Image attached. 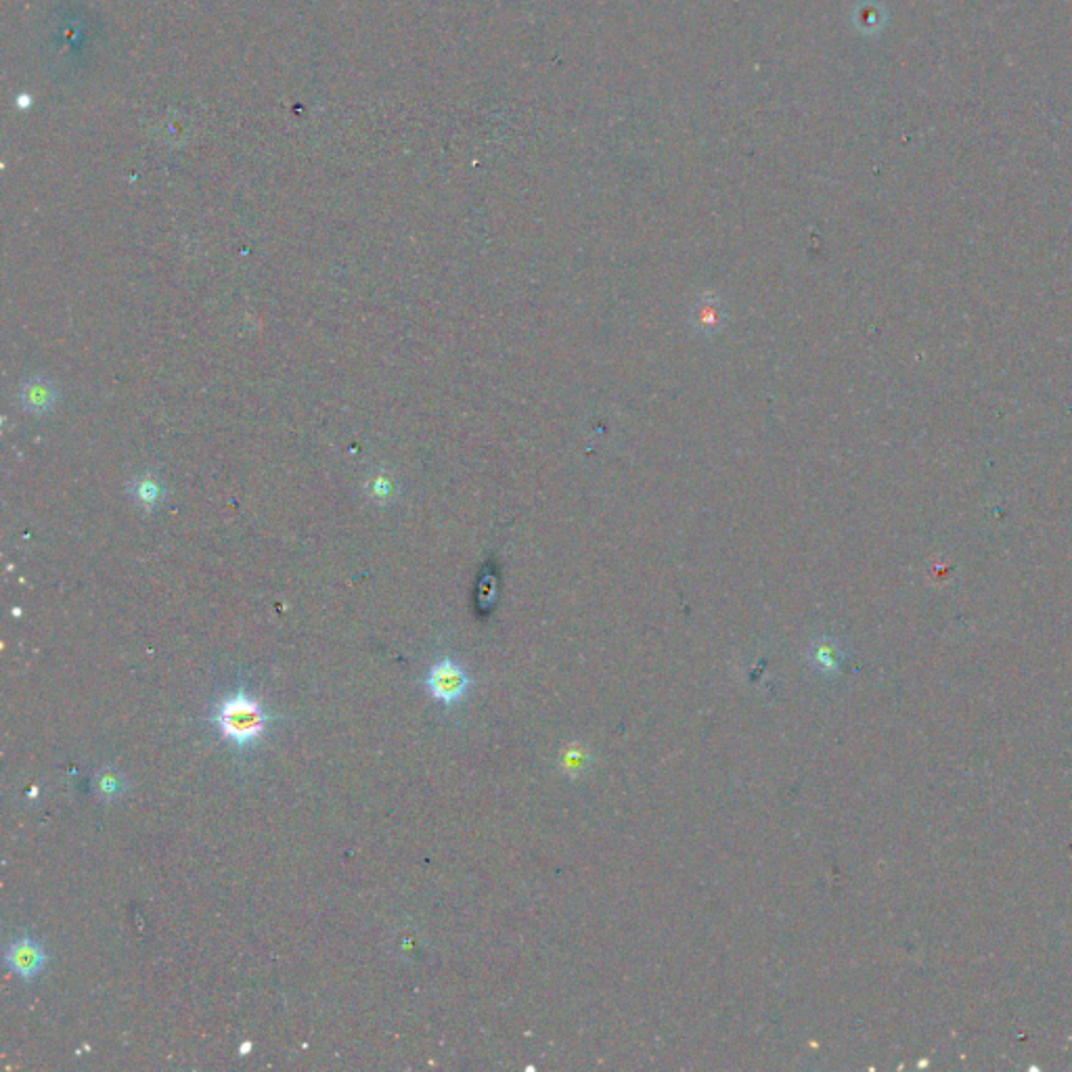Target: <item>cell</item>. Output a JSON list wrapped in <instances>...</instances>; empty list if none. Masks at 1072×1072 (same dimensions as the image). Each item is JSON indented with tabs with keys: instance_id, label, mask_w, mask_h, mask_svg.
I'll list each match as a JSON object with an SVG mask.
<instances>
[{
	"instance_id": "obj_1",
	"label": "cell",
	"mask_w": 1072,
	"mask_h": 1072,
	"mask_svg": "<svg viewBox=\"0 0 1072 1072\" xmlns=\"http://www.w3.org/2000/svg\"><path fill=\"white\" fill-rule=\"evenodd\" d=\"M266 721L268 719L260 704L245 691H237V694L229 696L220 704L216 714V725L222 737H227L235 746L254 744L264 733Z\"/></svg>"
},
{
	"instance_id": "obj_2",
	"label": "cell",
	"mask_w": 1072,
	"mask_h": 1072,
	"mask_svg": "<svg viewBox=\"0 0 1072 1072\" xmlns=\"http://www.w3.org/2000/svg\"><path fill=\"white\" fill-rule=\"evenodd\" d=\"M426 685L434 700H440L446 706H453L467 694L469 677L453 658L446 656L430 668Z\"/></svg>"
},
{
	"instance_id": "obj_3",
	"label": "cell",
	"mask_w": 1072,
	"mask_h": 1072,
	"mask_svg": "<svg viewBox=\"0 0 1072 1072\" xmlns=\"http://www.w3.org/2000/svg\"><path fill=\"white\" fill-rule=\"evenodd\" d=\"M5 962L11 972L30 980L38 976L42 968L47 966V953H44V949L40 947L38 941H34V938L24 936L11 943L5 955Z\"/></svg>"
},
{
	"instance_id": "obj_4",
	"label": "cell",
	"mask_w": 1072,
	"mask_h": 1072,
	"mask_svg": "<svg viewBox=\"0 0 1072 1072\" xmlns=\"http://www.w3.org/2000/svg\"><path fill=\"white\" fill-rule=\"evenodd\" d=\"M723 321H725V312H723L721 302L714 296L700 298V302L696 304V319H694L696 331L714 335L723 329Z\"/></svg>"
},
{
	"instance_id": "obj_5",
	"label": "cell",
	"mask_w": 1072,
	"mask_h": 1072,
	"mask_svg": "<svg viewBox=\"0 0 1072 1072\" xmlns=\"http://www.w3.org/2000/svg\"><path fill=\"white\" fill-rule=\"evenodd\" d=\"M134 501H137L141 507L145 509H153L155 505H158L164 497V490H162V484L155 480V478H143L139 480L137 484H134V493H132Z\"/></svg>"
},
{
	"instance_id": "obj_6",
	"label": "cell",
	"mask_w": 1072,
	"mask_h": 1072,
	"mask_svg": "<svg viewBox=\"0 0 1072 1072\" xmlns=\"http://www.w3.org/2000/svg\"><path fill=\"white\" fill-rule=\"evenodd\" d=\"M97 792L103 796V798H116L124 792V781L118 773H111V771H105L97 777Z\"/></svg>"
},
{
	"instance_id": "obj_7",
	"label": "cell",
	"mask_w": 1072,
	"mask_h": 1072,
	"mask_svg": "<svg viewBox=\"0 0 1072 1072\" xmlns=\"http://www.w3.org/2000/svg\"><path fill=\"white\" fill-rule=\"evenodd\" d=\"M815 660H819L825 668L834 666V650L830 647V643H819L815 647Z\"/></svg>"
},
{
	"instance_id": "obj_8",
	"label": "cell",
	"mask_w": 1072,
	"mask_h": 1072,
	"mask_svg": "<svg viewBox=\"0 0 1072 1072\" xmlns=\"http://www.w3.org/2000/svg\"><path fill=\"white\" fill-rule=\"evenodd\" d=\"M30 101H32V99H30L28 95H21V97L17 99V107H28Z\"/></svg>"
},
{
	"instance_id": "obj_9",
	"label": "cell",
	"mask_w": 1072,
	"mask_h": 1072,
	"mask_svg": "<svg viewBox=\"0 0 1072 1072\" xmlns=\"http://www.w3.org/2000/svg\"><path fill=\"white\" fill-rule=\"evenodd\" d=\"M250 1049H252V1043H250V1041H245V1043L241 1045V1056H245V1054H248V1052H250Z\"/></svg>"
}]
</instances>
